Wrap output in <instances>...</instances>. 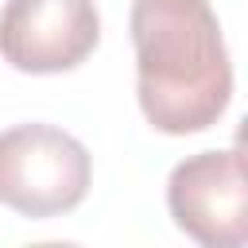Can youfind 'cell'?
Segmentation results:
<instances>
[{"label": "cell", "instance_id": "3957f363", "mask_svg": "<svg viewBox=\"0 0 248 248\" xmlns=\"http://www.w3.org/2000/svg\"><path fill=\"white\" fill-rule=\"evenodd\" d=\"M167 205L174 225L205 248H240L248 240L244 151H198L170 170Z\"/></svg>", "mask_w": 248, "mask_h": 248}, {"label": "cell", "instance_id": "7a4b0ae2", "mask_svg": "<svg viewBox=\"0 0 248 248\" xmlns=\"http://www.w3.org/2000/svg\"><path fill=\"white\" fill-rule=\"evenodd\" d=\"M93 159L81 140L54 124H16L0 132V202L46 221L85 202Z\"/></svg>", "mask_w": 248, "mask_h": 248}, {"label": "cell", "instance_id": "6da1fadb", "mask_svg": "<svg viewBox=\"0 0 248 248\" xmlns=\"http://www.w3.org/2000/svg\"><path fill=\"white\" fill-rule=\"evenodd\" d=\"M136 97L167 136L205 132L232 101V62L209 0H132Z\"/></svg>", "mask_w": 248, "mask_h": 248}, {"label": "cell", "instance_id": "277c9868", "mask_svg": "<svg viewBox=\"0 0 248 248\" xmlns=\"http://www.w3.org/2000/svg\"><path fill=\"white\" fill-rule=\"evenodd\" d=\"M101 43L93 0H8L0 12V54L23 74L81 66Z\"/></svg>", "mask_w": 248, "mask_h": 248}]
</instances>
